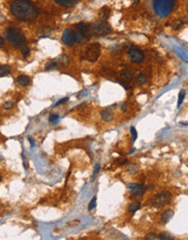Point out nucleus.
Segmentation results:
<instances>
[{"label":"nucleus","mask_w":188,"mask_h":240,"mask_svg":"<svg viewBox=\"0 0 188 240\" xmlns=\"http://www.w3.org/2000/svg\"><path fill=\"white\" fill-rule=\"evenodd\" d=\"M16 83H18L20 86H27L30 83H31V77H27V75H19L16 77Z\"/></svg>","instance_id":"obj_13"},{"label":"nucleus","mask_w":188,"mask_h":240,"mask_svg":"<svg viewBox=\"0 0 188 240\" xmlns=\"http://www.w3.org/2000/svg\"><path fill=\"white\" fill-rule=\"evenodd\" d=\"M141 207V204L138 201H135V202H132V203L128 205V211H130L132 214H134L135 212H137L138 210H140Z\"/></svg>","instance_id":"obj_16"},{"label":"nucleus","mask_w":188,"mask_h":240,"mask_svg":"<svg viewBox=\"0 0 188 240\" xmlns=\"http://www.w3.org/2000/svg\"><path fill=\"white\" fill-rule=\"evenodd\" d=\"M10 72H11L10 66H8V64H2V66H0V77L8 75Z\"/></svg>","instance_id":"obj_18"},{"label":"nucleus","mask_w":188,"mask_h":240,"mask_svg":"<svg viewBox=\"0 0 188 240\" xmlns=\"http://www.w3.org/2000/svg\"><path fill=\"white\" fill-rule=\"evenodd\" d=\"M185 94H186V92L184 91V90H182V91L179 92V95H178V102H177V107H180V105L183 104L184 98H185Z\"/></svg>","instance_id":"obj_20"},{"label":"nucleus","mask_w":188,"mask_h":240,"mask_svg":"<svg viewBox=\"0 0 188 240\" xmlns=\"http://www.w3.org/2000/svg\"><path fill=\"white\" fill-rule=\"evenodd\" d=\"M120 80H121L122 85L125 87V90H127L128 89V84L133 80V73L130 72V70H123L121 75H120Z\"/></svg>","instance_id":"obj_11"},{"label":"nucleus","mask_w":188,"mask_h":240,"mask_svg":"<svg viewBox=\"0 0 188 240\" xmlns=\"http://www.w3.org/2000/svg\"><path fill=\"white\" fill-rule=\"evenodd\" d=\"M67 100H69V97H65V98H63V100H60L57 103V104L54 105V106H60V105H62V104H64V103H67Z\"/></svg>","instance_id":"obj_29"},{"label":"nucleus","mask_w":188,"mask_h":240,"mask_svg":"<svg viewBox=\"0 0 188 240\" xmlns=\"http://www.w3.org/2000/svg\"><path fill=\"white\" fill-rule=\"evenodd\" d=\"M54 1L63 7H72V6L76 5L80 0H54Z\"/></svg>","instance_id":"obj_14"},{"label":"nucleus","mask_w":188,"mask_h":240,"mask_svg":"<svg viewBox=\"0 0 188 240\" xmlns=\"http://www.w3.org/2000/svg\"><path fill=\"white\" fill-rule=\"evenodd\" d=\"M96 205H97V196H94V198L91 199V201L89 202V204H88V211L94 210V208L96 207Z\"/></svg>","instance_id":"obj_22"},{"label":"nucleus","mask_w":188,"mask_h":240,"mask_svg":"<svg viewBox=\"0 0 188 240\" xmlns=\"http://www.w3.org/2000/svg\"><path fill=\"white\" fill-rule=\"evenodd\" d=\"M82 41H83V36L72 28H67L62 34V43L67 46H72L76 43H81Z\"/></svg>","instance_id":"obj_4"},{"label":"nucleus","mask_w":188,"mask_h":240,"mask_svg":"<svg viewBox=\"0 0 188 240\" xmlns=\"http://www.w3.org/2000/svg\"><path fill=\"white\" fill-rule=\"evenodd\" d=\"M1 180H2V177H1V175H0V181H1Z\"/></svg>","instance_id":"obj_34"},{"label":"nucleus","mask_w":188,"mask_h":240,"mask_svg":"<svg viewBox=\"0 0 188 240\" xmlns=\"http://www.w3.org/2000/svg\"><path fill=\"white\" fill-rule=\"evenodd\" d=\"M57 64H58L57 61H50V62H48V64H46V69H47V70H52V69H54L57 67Z\"/></svg>","instance_id":"obj_24"},{"label":"nucleus","mask_w":188,"mask_h":240,"mask_svg":"<svg viewBox=\"0 0 188 240\" xmlns=\"http://www.w3.org/2000/svg\"><path fill=\"white\" fill-rule=\"evenodd\" d=\"M159 239H162V240H173V239H174V237H172V236H171L169 232H162L161 235L159 236Z\"/></svg>","instance_id":"obj_21"},{"label":"nucleus","mask_w":188,"mask_h":240,"mask_svg":"<svg viewBox=\"0 0 188 240\" xmlns=\"http://www.w3.org/2000/svg\"><path fill=\"white\" fill-rule=\"evenodd\" d=\"M171 200H172V196H171L170 192L163 191V192H160V193H158V194L153 196L152 205L157 208L164 207L166 204L170 203Z\"/></svg>","instance_id":"obj_6"},{"label":"nucleus","mask_w":188,"mask_h":240,"mask_svg":"<svg viewBox=\"0 0 188 240\" xmlns=\"http://www.w3.org/2000/svg\"><path fill=\"white\" fill-rule=\"evenodd\" d=\"M76 28L78 30V33L81 34L83 38H87L89 39L90 36L93 35V32H91V27L89 25H87L86 23H78L76 24Z\"/></svg>","instance_id":"obj_10"},{"label":"nucleus","mask_w":188,"mask_h":240,"mask_svg":"<svg viewBox=\"0 0 188 240\" xmlns=\"http://www.w3.org/2000/svg\"><path fill=\"white\" fill-rule=\"evenodd\" d=\"M10 11L16 19L25 22H32L38 17V9L28 0H14Z\"/></svg>","instance_id":"obj_1"},{"label":"nucleus","mask_w":188,"mask_h":240,"mask_svg":"<svg viewBox=\"0 0 188 240\" xmlns=\"http://www.w3.org/2000/svg\"><path fill=\"white\" fill-rule=\"evenodd\" d=\"M99 169H100V165L99 164H97L96 165V167H95V170H94V175H93V179H95V177H96V175L98 174Z\"/></svg>","instance_id":"obj_30"},{"label":"nucleus","mask_w":188,"mask_h":240,"mask_svg":"<svg viewBox=\"0 0 188 240\" xmlns=\"http://www.w3.org/2000/svg\"><path fill=\"white\" fill-rule=\"evenodd\" d=\"M59 121V116L58 115H51L49 117V122L51 124H56Z\"/></svg>","instance_id":"obj_23"},{"label":"nucleus","mask_w":188,"mask_h":240,"mask_svg":"<svg viewBox=\"0 0 188 240\" xmlns=\"http://www.w3.org/2000/svg\"><path fill=\"white\" fill-rule=\"evenodd\" d=\"M173 215H174V211H173V210H171V208L165 210V211L163 212V214H162V216H161L162 223H163V224L169 223L171 221V218L173 217Z\"/></svg>","instance_id":"obj_12"},{"label":"nucleus","mask_w":188,"mask_h":240,"mask_svg":"<svg viewBox=\"0 0 188 240\" xmlns=\"http://www.w3.org/2000/svg\"><path fill=\"white\" fill-rule=\"evenodd\" d=\"M128 56H130V59L134 64H141L145 60V54L140 49H137V48L130 49Z\"/></svg>","instance_id":"obj_8"},{"label":"nucleus","mask_w":188,"mask_h":240,"mask_svg":"<svg viewBox=\"0 0 188 240\" xmlns=\"http://www.w3.org/2000/svg\"><path fill=\"white\" fill-rule=\"evenodd\" d=\"M122 109L125 111V110H126V104H123V106H122Z\"/></svg>","instance_id":"obj_32"},{"label":"nucleus","mask_w":188,"mask_h":240,"mask_svg":"<svg viewBox=\"0 0 188 240\" xmlns=\"http://www.w3.org/2000/svg\"><path fill=\"white\" fill-rule=\"evenodd\" d=\"M30 142H31V144H32V146H34V145H35V143H34V141L32 140V139H30Z\"/></svg>","instance_id":"obj_33"},{"label":"nucleus","mask_w":188,"mask_h":240,"mask_svg":"<svg viewBox=\"0 0 188 240\" xmlns=\"http://www.w3.org/2000/svg\"><path fill=\"white\" fill-rule=\"evenodd\" d=\"M110 13H111V11H110V9L108 8V7H103V8H101V10H100V12H99V17L101 19H108L109 17H110Z\"/></svg>","instance_id":"obj_19"},{"label":"nucleus","mask_w":188,"mask_h":240,"mask_svg":"<svg viewBox=\"0 0 188 240\" xmlns=\"http://www.w3.org/2000/svg\"><path fill=\"white\" fill-rule=\"evenodd\" d=\"M101 54V47L98 43H93L85 50V59L90 62H95Z\"/></svg>","instance_id":"obj_7"},{"label":"nucleus","mask_w":188,"mask_h":240,"mask_svg":"<svg viewBox=\"0 0 188 240\" xmlns=\"http://www.w3.org/2000/svg\"><path fill=\"white\" fill-rule=\"evenodd\" d=\"M3 45H5V39H3L2 37L0 36V48H1V47H2Z\"/></svg>","instance_id":"obj_31"},{"label":"nucleus","mask_w":188,"mask_h":240,"mask_svg":"<svg viewBox=\"0 0 188 240\" xmlns=\"http://www.w3.org/2000/svg\"><path fill=\"white\" fill-rule=\"evenodd\" d=\"M146 238H147V239H150V240H157V239H159V236L156 235V234H149V235H147Z\"/></svg>","instance_id":"obj_27"},{"label":"nucleus","mask_w":188,"mask_h":240,"mask_svg":"<svg viewBox=\"0 0 188 240\" xmlns=\"http://www.w3.org/2000/svg\"><path fill=\"white\" fill-rule=\"evenodd\" d=\"M135 80H136V83L138 85H143L147 82V75L145 73H139V74H137V77H136Z\"/></svg>","instance_id":"obj_17"},{"label":"nucleus","mask_w":188,"mask_h":240,"mask_svg":"<svg viewBox=\"0 0 188 240\" xmlns=\"http://www.w3.org/2000/svg\"><path fill=\"white\" fill-rule=\"evenodd\" d=\"M14 107V102L13 100H8V102H5V105H3V108L5 109H11Z\"/></svg>","instance_id":"obj_25"},{"label":"nucleus","mask_w":188,"mask_h":240,"mask_svg":"<svg viewBox=\"0 0 188 240\" xmlns=\"http://www.w3.org/2000/svg\"><path fill=\"white\" fill-rule=\"evenodd\" d=\"M90 27H91L93 35H97V36H103V35H107L112 32L110 24L106 21H98V22L94 23Z\"/></svg>","instance_id":"obj_5"},{"label":"nucleus","mask_w":188,"mask_h":240,"mask_svg":"<svg viewBox=\"0 0 188 240\" xmlns=\"http://www.w3.org/2000/svg\"><path fill=\"white\" fill-rule=\"evenodd\" d=\"M21 51H22V54L24 57H26L27 55H28V51H30V49L27 48V47H25V46H22L21 47Z\"/></svg>","instance_id":"obj_28"},{"label":"nucleus","mask_w":188,"mask_h":240,"mask_svg":"<svg viewBox=\"0 0 188 240\" xmlns=\"http://www.w3.org/2000/svg\"><path fill=\"white\" fill-rule=\"evenodd\" d=\"M100 116H101V118H102L104 121H112L113 118H114L113 113H112L111 111H109V110H102V111L100 113Z\"/></svg>","instance_id":"obj_15"},{"label":"nucleus","mask_w":188,"mask_h":240,"mask_svg":"<svg viewBox=\"0 0 188 240\" xmlns=\"http://www.w3.org/2000/svg\"><path fill=\"white\" fill-rule=\"evenodd\" d=\"M175 0H153L152 8L159 18H166L173 11Z\"/></svg>","instance_id":"obj_2"},{"label":"nucleus","mask_w":188,"mask_h":240,"mask_svg":"<svg viewBox=\"0 0 188 240\" xmlns=\"http://www.w3.org/2000/svg\"><path fill=\"white\" fill-rule=\"evenodd\" d=\"M127 189L130 190V192L133 195L139 196V195H143L146 192V187L140 183H128L127 185Z\"/></svg>","instance_id":"obj_9"},{"label":"nucleus","mask_w":188,"mask_h":240,"mask_svg":"<svg viewBox=\"0 0 188 240\" xmlns=\"http://www.w3.org/2000/svg\"><path fill=\"white\" fill-rule=\"evenodd\" d=\"M130 133H132V136H133V141H136V139H137V132H136V129H135L134 127H130Z\"/></svg>","instance_id":"obj_26"},{"label":"nucleus","mask_w":188,"mask_h":240,"mask_svg":"<svg viewBox=\"0 0 188 240\" xmlns=\"http://www.w3.org/2000/svg\"><path fill=\"white\" fill-rule=\"evenodd\" d=\"M5 37L11 45L15 46V47H22L26 41V38L24 36V34L21 31H19L16 28H13V27H9V28L5 30Z\"/></svg>","instance_id":"obj_3"}]
</instances>
